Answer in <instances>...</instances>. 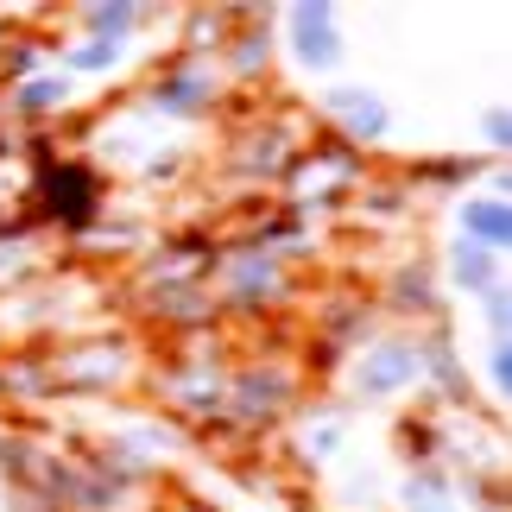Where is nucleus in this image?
<instances>
[{
  "label": "nucleus",
  "mask_w": 512,
  "mask_h": 512,
  "mask_svg": "<svg viewBox=\"0 0 512 512\" xmlns=\"http://www.w3.org/2000/svg\"><path fill=\"white\" fill-rule=\"evenodd\" d=\"M449 279H456L462 291H487V285H494V253H481V247L456 241V260H449Z\"/></svg>",
  "instance_id": "5"
},
{
  "label": "nucleus",
  "mask_w": 512,
  "mask_h": 512,
  "mask_svg": "<svg viewBox=\"0 0 512 512\" xmlns=\"http://www.w3.org/2000/svg\"><path fill=\"white\" fill-rule=\"evenodd\" d=\"M19 102H26V108H57V102H64V83H26Z\"/></svg>",
  "instance_id": "12"
},
{
  "label": "nucleus",
  "mask_w": 512,
  "mask_h": 512,
  "mask_svg": "<svg viewBox=\"0 0 512 512\" xmlns=\"http://www.w3.org/2000/svg\"><path fill=\"white\" fill-rule=\"evenodd\" d=\"M487 380H494L500 392H512V348H506V336L494 342V354H487Z\"/></svg>",
  "instance_id": "11"
},
{
  "label": "nucleus",
  "mask_w": 512,
  "mask_h": 512,
  "mask_svg": "<svg viewBox=\"0 0 512 512\" xmlns=\"http://www.w3.org/2000/svg\"><path fill=\"white\" fill-rule=\"evenodd\" d=\"M481 140L506 152V140H512V114H506V108H487V114H481Z\"/></svg>",
  "instance_id": "10"
},
{
  "label": "nucleus",
  "mask_w": 512,
  "mask_h": 512,
  "mask_svg": "<svg viewBox=\"0 0 512 512\" xmlns=\"http://www.w3.org/2000/svg\"><path fill=\"white\" fill-rule=\"evenodd\" d=\"M405 506H411V512H449V487L424 475V481H411V487H405Z\"/></svg>",
  "instance_id": "7"
},
{
  "label": "nucleus",
  "mask_w": 512,
  "mask_h": 512,
  "mask_svg": "<svg viewBox=\"0 0 512 512\" xmlns=\"http://www.w3.org/2000/svg\"><path fill=\"white\" fill-rule=\"evenodd\" d=\"M133 19H140L133 7H89V32L108 38V45H121V38L133 32Z\"/></svg>",
  "instance_id": "6"
},
{
  "label": "nucleus",
  "mask_w": 512,
  "mask_h": 512,
  "mask_svg": "<svg viewBox=\"0 0 512 512\" xmlns=\"http://www.w3.org/2000/svg\"><path fill=\"white\" fill-rule=\"evenodd\" d=\"M329 114H336V121L354 133V140H380L386 133V102L373 89H361V83H348V89H329Z\"/></svg>",
  "instance_id": "4"
},
{
  "label": "nucleus",
  "mask_w": 512,
  "mask_h": 512,
  "mask_svg": "<svg viewBox=\"0 0 512 512\" xmlns=\"http://www.w3.org/2000/svg\"><path fill=\"white\" fill-rule=\"evenodd\" d=\"M411 380H418V354H411L405 342H380V348L361 361V380H354V386H361L367 399H380V392H399V386H411Z\"/></svg>",
  "instance_id": "3"
},
{
  "label": "nucleus",
  "mask_w": 512,
  "mask_h": 512,
  "mask_svg": "<svg viewBox=\"0 0 512 512\" xmlns=\"http://www.w3.org/2000/svg\"><path fill=\"white\" fill-rule=\"evenodd\" d=\"M481 304H487V323H494V342L506 336V323H512V298H506V285H487L481 291Z\"/></svg>",
  "instance_id": "9"
},
{
  "label": "nucleus",
  "mask_w": 512,
  "mask_h": 512,
  "mask_svg": "<svg viewBox=\"0 0 512 512\" xmlns=\"http://www.w3.org/2000/svg\"><path fill=\"white\" fill-rule=\"evenodd\" d=\"M285 38H291V57H298V70H310V76L342 70V51H348V45H342L336 7H323V0H304V7H291Z\"/></svg>",
  "instance_id": "1"
},
{
  "label": "nucleus",
  "mask_w": 512,
  "mask_h": 512,
  "mask_svg": "<svg viewBox=\"0 0 512 512\" xmlns=\"http://www.w3.org/2000/svg\"><path fill=\"white\" fill-rule=\"evenodd\" d=\"M462 241L481 253H506L512 247V203L506 196H475L462 209Z\"/></svg>",
  "instance_id": "2"
},
{
  "label": "nucleus",
  "mask_w": 512,
  "mask_h": 512,
  "mask_svg": "<svg viewBox=\"0 0 512 512\" xmlns=\"http://www.w3.org/2000/svg\"><path fill=\"white\" fill-rule=\"evenodd\" d=\"M114 57H121V45H108V38H89V45L70 51V70H89V76H95V70H108Z\"/></svg>",
  "instance_id": "8"
}]
</instances>
